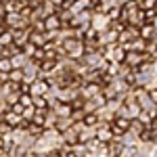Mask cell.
Segmentation results:
<instances>
[{"label": "cell", "instance_id": "2", "mask_svg": "<svg viewBox=\"0 0 157 157\" xmlns=\"http://www.w3.org/2000/svg\"><path fill=\"white\" fill-rule=\"evenodd\" d=\"M128 126H130V121H128V120H117V121H115V128H113L111 132H113V134H124L126 130H128Z\"/></svg>", "mask_w": 157, "mask_h": 157}, {"label": "cell", "instance_id": "3", "mask_svg": "<svg viewBox=\"0 0 157 157\" xmlns=\"http://www.w3.org/2000/svg\"><path fill=\"white\" fill-rule=\"evenodd\" d=\"M103 25H107V17H105V15H97V17L92 19V27H94L97 32H101V29H105Z\"/></svg>", "mask_w": 157, "mask_h": 157}, {"label": "cell", "instance_id": "1", "mask_svg": "<svg viewBox=\"0 0 157 157\" xmlns=\"http://www.w3.org/2000/svg\"><path fill=\"white\" fill-rule=\"evenodd\" d=\"M59 27H61L59 17H55V15H46V19H44V29H48V32H57Z\"/></svg>", "mask_w": 157, "mask_h": 157}, {"label": "cell", "instance_id": "4", "mask_svg": "<svg viewBox=\"0 0 157 157\" xmlns=\"http://www.w3.org/2000/svg\"><path fill=\"white\" fill-rule=\"evenodd\" d=\"M13 65H11V59H0V71H11Z\"/></svg>", "mask_w": 157, "mask_h": 157}, {"label": "cell", "instance_id": "5", "mask_svg": "<svg viewBox=\"0 0 157 157\" xmlns=\"http://www.w3.org/2000/svg\"><path fill=\"white\" fill-rule=\"evenodd\" d=\"M9 80H13V82H21V80H23V73L21 71H13Z\"/></svg>", "mask_w": 157, "mask_h": 157}, {"label": "cell", "instance_id": "7", "mask_svg": "<svg viewBox=\"0 0 157 157\" xmlns=\"http://www.w3.org/2000/svg\"><path fill=\"white\" fill-rule=\"evenodd\" d=\"M0 147H2V140H0Z\"/></svg>", "mask_w": 157, "mask_h": 157}, {"label": "cell", "instance_id": "6", "mask_svg": "<svg viewBox=\"0 0 157 157\" xmlns=\"http://www.w3.org/2000/svg\"><path fill=\"white\" fill-rule=\"evenodd\" d=\"M84 121H86V124H94V121H97V115H86Z\"/></svg>", "mask_w": 157, "mask_h": 157}]
</instances>
